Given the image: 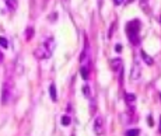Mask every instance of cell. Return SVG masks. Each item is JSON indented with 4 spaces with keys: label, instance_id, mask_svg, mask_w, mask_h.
Returning <instances> with one entry per match:
<instances>
[{
    "label": "cell",
    "instance_id": "obj_10",
    "mask_svg": "<svg viewBox=\"0 0 161 136\" xmlns=\"http://www.w3.org/2000/svg\"><path fill=\"white\" fill-rule=\"evenodd\" d=\"M70 122H72V119H70L69 115H63V116H62V125H63V126H69Z\"/></svg>",
    "mask_w": 161,
    "mask_h": 136
},
{
    "label": "cell",
    "instance_id": "obj_19",
    "mask_svg": "<svg viewBox=\"0 0 161 136\" xmlns=\"http://www.w3.org/2000/svg\"><path fill=\"white\" fill-rule=\"evenodd\" d=\"M129 2H133V0H129Z\"/></svg>",
    "mask_w": 161,
    "mask_h": 136
},
{
    "label": "cell",
    "instance_id": "obj_13",
    "mask_svg": "<svg viewBox=\"0 0 161 136\" xmlns=\"http://www.w3.org/2000/svg\"><path fill=\"white\" fill-rule=\"evenodd\" d=\"M0 47H3V48H9V42H7V40H6V38L0 37Z\"/></svg>",
    "mask_w": 161,
    "mask_h": 136
},
{
    "label": "cell",
    "instance_id": "obj_7",
    "mask_svg": "<svg viewBox=\"0 0 161 136\" xmlns=\"http://www.w3.org/2000/svg\"><path fill=\"white\" fill-rule=\"evenodd\" d=\"M49 94H51V98H52L53 101H56V100H58V94H56V86H55V83H52L49 86Z\"/></svg>",
    "mask_w": 161,
    "mask_h": 136
},
{
    "label": "cell",
    "instance_id": "obj_5",
    "mask_svg": "<svg viewBox=\"0 0 161 136\" xmlns=\"http://www.w3.org/2000/svg\"><path fill=\"white\" fill-rule=\"evenodd\" d=\"M9 100H10V90L7 89V86L3 87V97H2V101L3 104H7L9 103Z\"/></svg>",
    "mask_w": 161,
    "mask_h": 136
},
{
    "label": "cell",
    "instance_id": "obj_6",
    "mask_svg": "<svg viewBox=\"0 0 161 136\" xmlns=\"http://www.w3.org/2000/svg\"><path fill=\"white\" fill-rule=\"evenodd\" d=\"M6 4H7V7H9L11 11H14V10H17L18 2H17V0H6Z\"/></svg>",
    "mask_w": 161,
    "mask_h": 136
},
{
    "label": "cell",
    "instance_id": "obj_1",
    "mask_svg": "<svg viewBox=\"0 0 161 136\" xmlns=\"http://www.w3.org/2000/svg\"><path fill=\"white\" fill-rule=\"evenodd\" d=\"M52 53H53V41L51 40V38H48L46 41L41 42L39 45L36 47L34 55H35L38 59H49V58L52 56Z\"/></svg>",
    "mask_w": 161,
    "mask_h": 136
},
{
    "label": "cell",
    "instance_id": "obj_3",
    "mask_svg": "<svg viewBox=\"0 0 161 136\" xmlns=\"http://www.w3.org/2000/svg\"><path fill=\"white\" fill-rule=\"evenodd\" d=\"M94 132L98 136L104 133V118L101 115L95 116V119H94Z\"/></svg>",
    "mask_w": 161,
    "mask_h": 136
},
{
    "label": "cell",
    "instance_id": "obj_14",
    "mask_svg": "<svg viewBox=\"0 0 161 136\" xmlns=\"http://www.w3.org/2000/svg\"><path fill=\"white\" fill-rule=\"evenodd\" d=\"M81 76L84 80H87V77H88V70H87V67H81Z\"/></svg>",
    "mask_w": 161,
    "mask_h": 136
},
{
    "label": "cell",
    "instance_id": "obj_4",
    "mask_svg": "<svg viewBox=\"0 0 161 136\" xmlns=\"http://www.w3.org/2000/svg\"><path fill=\"white\" fill-rule=\"evenodd\" d=\"M109 65L112 66V70H119L121 69V65H122L121 58H114V59H111L109 60Z\"/></svg>",
    "mask_w": 161,
    "mask_h": 136
},
{
    "label": "cell",
    "instance_id": "obj_11",
    "mask_svg": "<svg viewBox=\"0 0 161 136\" xmlns=\"http://www.w3.org/2000/svg\"><path fill=\"white\" fill-rule=\"evenodd\" d=\"M25 34H27L25 40H27V41H30L31 38L34 37V28H31V27H28V28H27V31H25Z\"/></svg>",
    "mask_w": 161,
    "mask_h": 136
},
{
    "label": "cell",
    "instance_id": "obj_2",
    "mask_svg": "<svg viewBox=\"0 0 161 136\" xmlns=\"http://www.w3.org/2000/svg\"><path fill=\"white\" fill-rule=\"evenodd\" d=\"M139 30H140V24H139V20L130 21L126 25V32H128V37L130 40V42L133 43H139Z\"/></svg>",
    "mask_w": 161,
    "mask_h": 136
},
{
    "label": "cell",
    "instance_id": "obj_17",
    "mask_svg": "<svg viewBox=\"0 0 161 136\" xmlns=\"http://www.w3.org/2000/svg\"><path fill=\"white\" fill-rule=\"evenodd\" d=\"M123 2H125V0H114V3H115L116 6H119V4H122V3H123Z\"/></svg>",
    "mask_w": 161,
    "mask_h": 136
},
{
    "label": "cell",
    "instance_id": "obj_18",
    "mask_svg": "<svg viewBox=\"0 0 161 136\" xmlns=\"http://www.w3.org/2000/svg\"><path fill=\"white\" fill-rule=\"evenodd\" d=\"M2 62H3V53L0 52V63H2Z\"/></svg>",
    "mask_w": 161,
    "mask_h": 136
},
{
    "label": "cell",
    "instance_id": "obj_12",
    "mask_svg": "<svg viewBox=\"0 0 161 136\" xmlns=\"http://www.w3.org/2000/svg\"><path fill=\"white\" fill-rule=\"evenodd\" d=\"M135 100H136V97H135V94H126V103L128 104H133L135 103Z\"/></svg>",
    "mask_w": 161,
    "mask_h": 136
},
{
    "label": "cell",
    "instance_id": "obj_9",
    "mask_svg": "<svg viewBox=\"0 0 161 136\" xmlns=\"http://www.w3.org/2000/svg\"><path fill=\"white\" fill-rule=\"evenodd\" d=\"M139 135H140V130L139 129H129L125 133V136H139Z\"/></svg>",
    "mask_w": 161,
    "mask_h": 136
},
{
    "label": "cell",
    "instance_id": "obj_8",
    "mask_svg": "<svg viewBox=\"0 0 161 136\" xmlns=\"http://www.w3.org/2000/svg\"><path fill=\"white\" fill-rule=\"evenodd\" d=\"M141 58H143V60H144V62L147 63V65H153V63H154V60L151 59V58L148 56V55H147L146 52H143V51H141Z\"/></svg>",
    "mask_w": 161,
    "mask_h": 136
},
{
    "label": "cell",
    "instance_id": "obj_16",
    "mask_svg": "<svg viewBox=\"0 0 161 136\" xmlns=\"http://www.w3.org/2000/svg\"><path fill=\"white\" fill-rule=\"evenodd\" d=\"M115 51H116V52H121V51H122V45H121V43H116V45H115Z\"/></svg>",
    "mask_w": 161,
    "mask_h": 136
},
{
    "label": "cell",
    "instance_id": "obj_15",
    "mask_svg": "<svg viewBox=\"0 0 161 136\" xmlns=\"http://www.w3.org/2000/svg\"><path fill=\"white\" fill-rule=\"evenodd\" d=\"M83 91H84V96L90 97V89H88V86H84V87H83Z\"/></svg>",
    "mask_w": 161,
    "mask_h": 136
}]
</instances>
